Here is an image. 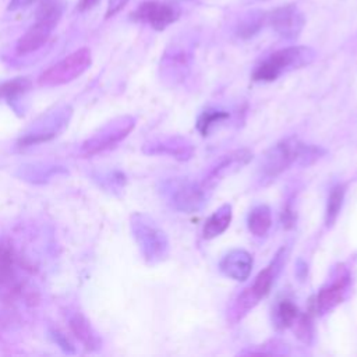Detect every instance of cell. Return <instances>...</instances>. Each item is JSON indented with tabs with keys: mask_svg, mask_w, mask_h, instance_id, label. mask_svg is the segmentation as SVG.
<instances>
[{
	"mask_svg": "<svg viewBox=\"0 0 357 357\" xmlns=\"http://www.w3.org/2000/svg\"><path fill=\"white\" fill-rule=\"evenodd\" d=\"M284 257L286 250L280 248L275 258L257 275L254 282L237 296L229 311V318L231 322L241 321L250 312V310H252L271 291V287L275 283L280 268L283 266Z\"/></svg>",
	"mask_w": 357,
	"mask_h": 357,
	"instance_id": "obj_1",
	"label": "cell"
},
{
	"mask_svg": "<svg viewBox=\"0 0 357 357\" xmlns=\"http://www.w3.org/2000/svg\"><path fill=\"white\" fill-rule=\"evenodd\" d=\"M130 227L146 264L155 265L167 257L169 241L166 233L148 215L132 213Z\"/></svg>",
	"mask_w": 357,
	"mask_h": 357,
	"instance_id": "obj_2",
	"label": "cell"
},
{
	"mask_svg": "<svg viewBox=\"0 0 357 357\" xmlns=\"http://www.w3.org/2000/svg\"><path fill=\"white\" fill-rule=\"evenodd\" d=\"M317 53L308 46H289L279 49L262 60L254 70L255 81H275L283 73L308 66L315 59Z\"/></svg>",
	"mask_w": 357,
	"mask_h": 357,
	"instance_id": "obj_3",
	"label": "cell"
},
{
	"mask_svg": "<svg viewBox=\"0 0 357 357\" xmlns=\"http://www.w3.org/2000/svg\"><path fill=\"white\" fill-rule=\"evenodd\" d=\"M63 14V6L56 0L42 1L36 21L17 40L15 52L21 56L39 50L50 38Z\"/></svg>",
	"mask_w": 357,
	"mask_h": 357,
	"instance_id": "obj_4",
	"label": "cell"
},
{
	"mask_svg": "<svg viewBox=\"0 0 357 357\" xmlns=\"http://www.w3.org/2000/svg\"><path fill=\"white\" fill-rule=\"evenodd\" d=\"M73 116L70 105H60L35 120L18 139L20 146H32L56 138L66 130Z\"/></svg>",
	"mask_w": 357,
	"mask_h": 357,
	"instance_id": "obj_5",
	"label": "cell"
},
{
	"mask_svg": "<svg viewBox=\"0 0 357 357\" xmlns=\"http://www.w3.org/2000/svg\"><path fill=\"white\" fill-rule=\"evenodd\" d=\"M92 64V54L88 47L77 49L47 70H45L38 82L40 86H60L81 77Z\"/></svg>",
	"mask_w": 357,
	"mask_h": 357,
	"instance_id": "obj_6",
	"label": "cell"
},
{
	"mask_svg": "<svg viewBox=\"0 0 357 357\" xmlns=\"http://www.w3.org/2000/svg\"><path fill=\"white\" fill-rule=\"evenodd\" d=\"M303 142L296 137H289L273 145L262 158L258 181L265 185L282 174L290 165L298 160Z\"/></svg>",
	"mask_w": 357,
	"mask_h": 357,
	"instance_id": "obj_7",
	"label": "cell"
},
{
	"mask_svg": "<svg viewBox=\"0 0 357 357\" xmlns=\"http://www.w3.org/2000/svg\"><path fill=\"white\" fill-rule=\"evenodd\" d=\"M134 127L135 119L132 116H119L107 121L89 138H86L82 142L79 151L84 156H91L112 149L120 144L132 131Z\"/></svg>",
	"mask_w": 357,
	"mask_h": 357,
	"instance_id": "obj_8",
	"label": "cell"
},
{
	"mask_svg": "<svg viewBox=\"0 0 357 357\" xmlns=\"http://www.w3.org/2000/svg\"><path fill=\"white\" fill-rule=\"evenodd\" d=\"M163 192L174 209L185 213L199 211L206 201V188L188 180L165 181Z\"/></svg>",
	"mask_w": 357,
	"mask_h": 357,
	"instance_id": "obj_9",
	"label": "cell"
},
{
	"mask_svg": "<svg viewBox=\"0 0 357 357\" xmlns=\"http://www.w3.org/2000/svg\"><path fill=\"white\" fill-rule=\"evenodd\" d=\"M350 282H351V275L349 268L344 264L337 265L333 269L328 282L321 287V290L315 297V301H314L315 312H318L319 315H324L332 311L335 307H337L347 296Z\"/></svg>",
	"mask_w": 357,
	"mask_h": 357,
	"instance_id": "obj_10",
	"label": "cell"
},
{
	"mask_svg": "<svg viewBox=\"0 0 357 357\" xmlns=\"http://www.w3.org/2000/svg\"><path fill=\"white\" fill-rule=\"evenodd\" d=\"M180 14L181 8L176 3L146 0L131 13V18L134 21L151 25V28L155 31H163L176 22Z\"/></svg>",
	"mask_w": 357,
	"mask_h": 357,
	"instance_id": "obj_11",
	"label": "cell"
},
{
	"mask_svg": "<svg viewBox=\"0 0 357 357\" xmlns=\"http://www.w3.org/2000/svg\"><path fill=\"white\" fill-rule=\"evenodd\" d=\"M266 24L286 40L297 39L305 25V17L296 4H286L273 8L268 13Z\"/></svg>",
	"mask_w": 357,
	"mask_h": 357,
	"instance_id": "obj_12",
	"label": "cell"
},
{
	"mask_svg": "<svg viewBox=\"0 0 357 357\" xmlns=\"http://www.w3.org/2000/svg\"><path fill=\"white\" fill-rule=\"evenodd\" d=\"M21 290L17 257L8 244L0 243V300L11 301L20 296Z\"/></svg>",
	"mask_w": 357,
	"mask_h": 357,
	"instance_id": "obj_13",
	"label": "cell"
},
{
	"mask_svg": "<svg viewBox=\"0 0 357 357\" xmlns=\"http://www.w3.org/2000/svg\"><path fill=\"white\" fill-rule=\"evenodd\" d=\"M252 158V152L243 148L231 151L226 155H222L208 170L205 174L204 181L201 183L205 188L213 187L216 183L223 180L226 176H230L231 173L241 169L244 165H247Z\"/></svg>",
	"mask_w": 357,
	"mask_h": 357,
	"instance_id": "obj_14",
	"label": "cell"
},
{
	"mask_svg": "<svg viewBox=\"0 0 357 357\" xmlns=\"http://www.w3.org/2000/svg\"><path fill=\"white\" fill-rule=\"evenodd\" d=\"M68 328L78 342L89 351L98 350L102 346V339L89 319L78 310H68L66 314Z\"/></svg>",
	"mask_w": 357,
	"mask_h": 357,
	"instance_id": "obj_15",
	"label": "cell"
},
{
	"mask_svg": "<svg viewBox=\"0 0 357 357\" xmlns=\"http://www.w3.org/2000/svg\"><path fill=\"white\" fill-rule=\"evenodd\" d=\"M219 269L227 278L237 282H244L248 279L252 271V255L243 248L230 250L220 259Z\"/></svg>",
	"mask_w": 357,
	"mask_h": 357,
	"instance_id": "obj_16",
	"label": "cell"
},
{
	"mask_svg": "<svg viewBox=\"0 0 357 357\" xmlns=\"http://www.w3.org/2000/svg\"><path fill=\"white\" fill-rule=\"evenodd\" d=\"M66 173H67V169L64 166L45 163V162H35V163H26L20 166L18 170L15 172V176L31 184H45L50 181L53 177H57Z\"/></svg>",
	"mask_w": 357,
	"mask_h": 357,
	"instance_id": "obj_17",
	"label": "cell"
},
{
	"mask_svg": "<svg viewBox=\"0 0 357 357\" xmlns=\"http://www.w3.org/2000/svg\"><path fill=\"white\" fill-rule=\"evenodd\" d=\"M142 151L149 155L155 153H167L177 159H188L192 155V146L190 142L181 138H166V139H155L144 144Z\"/></svg>",
	"mask_w": 357,
	"mask_h": 357,
	"instance_id": "obj_18",
	"label": "cell"
},
{
	"mask_svg": "<svg viewBox=\"0 0 357 357\" xmlns=\"http://www.w3.org/2000/svg\"><path fill=\"white\" fill-rule=\"evenodd\" d=\"M230 222H231V205L223 204L206 219L202 227V237L205 240H211L222 234L229 227Z\"/></svg>",
	"mask_w": 357,
	"mask_h": 357,
	"instance_id": "obj_19",
	"label": "cell"
},
{
	"mask_svg": "<svg viewBox=\"0 0 357 357\" xmlns=\"http://www.w3.org/2000/svg\"><path fill=\"white\" fill-rule=\"evenodd\" d=\"M268 13L262 10H250L243 14L236 25V35L243 39H250L257 35L266 24Z\"/></svg>",
	"mask_w": 357,
	"mask_h": 357,
	"instance_id": "obj_20",
	"label": "cell"
},
{
	"mask_svg": "<svg viewBox=\"0 0 357 357\" xmlns=\"http://www.w3.org/2000/svg\"><path fill=\"white\" fill-rule=\"evenodd\" d=\"M248 230L255 237H264L272 226V212L268 205H257L251 209L247 218Z\"/></svg>",
	"mask_w": 357,
	"mask_h": 357,
	"instance_id": "obj_21",
	"label": "cell"
},
{
	"mask_svg": "<svg viewBox=\"0 0 357 357\" xmlns=\"http://www.w3.org/2000/svg\"><path fill=\"white\" fill-rule=\"evenodd\" d=\"M188 63H190V54L184 49L173 47L165 52L160 61V68L163 73L178 74V71L184 73V70H187Z\"/></svg>",
	"mask_w": 357,
	"mask_h": 357,
	"instance_id": "obj_22",
	"label": "cell"
},
{
	"mask_svg": "<svg viewBox=\"0 0 357 357\" xmlns=\"http://www.w3.org/2000/svg\"><path fill=\"white\" fill-rule=\"evenodd\" d=\"M298 317H300L298 308L290 300H282L273 311V322H275V326L279 329L291 328Z\"/></svg>",
	"mask_w": 357,
	"mask_h": 357,
	"instance_id": "obj_23",
	"label": "cell"
},
{
	"mask_svg": "<svg viewBox=\"0 0 357 357\" xmlns=\"http://www.w3.org/2000/svg\"><path fill=\"white\" fill-rule=\"evenodd\" d=\"M344 194H346V187L343 184H337L331 190L328 202H326V209H325V225L328 227H331L336 222L343 205Z\"/></svg>",
	"mask_w": 357,
	"mask_h": 357,
	"instance_id": "obj_24",
	"label": "cell"
},
{
	"mask_svg": "<svg viewBox=\"0 0 357 357\" xmlns=\"http://www.w3.org/2000/svg\"><path fill=\"white\" fill-rule=\"evenodd\" d=\"M93 180L103 187L105 190L110 191V192H117L121 191V188L126 184V176L119 172V170H113V172H99V173H92Z\"/></svg>",
	"mask_w": 357,
	"mask_h": 357,
	"instance_id": "obj_25",
	"label": "cell"
},
{
	"mask_svg": "<svg viewBox=\"0 0 357 357\" xmlns=\"http://www.w3.org/2000/svg\"><path fill=\"white\" fill-rule=\"evenodd\" d=\"M229 117L227 112L223 110H218V109H206L204 110L198 120H197V128L202 135H208L209 130L219 121L225 120Z\"/></svg>",
	"mask_w": 357,
	"mask_h": 357,
	"instance_id": "obj_26",
	"label": "cell"
},
{
	"mask_svg": "<svg viewBox=\"0 0 357 357\" xmlns=\"http://www.w3.org/2000/svg\"><path fill=\"white\" fill-rule=\"evenodd\" d=\"M50 336L53 337V340L57 343V346L64 350L66 353H75V349H74V344L70 342V339L60 331L57 329H52L50 331Z\"/></svg>",
	"mask_w": 357,
	"mask_h": 357,
	"instance_id": "obj_27",
	"label": "cell"
},
{
	"mask_svg": "<svg viewBox=\"0 0 357 357\" xmlns=\"http://www.w3.org/2000/svg\"><path fill=\"white\" fill-rule=\"evenodd\" d=\"M294 220H296V215H294V209L291 206V201L289 199L283 208V212H282V223H283V227L289 229L294 225Z\"/></svg>",
	"mask_w": 357,
	"mask_h": 357,
	"instance_id": "obj_28",
	"label": "cell"
},
{
	"mask_svg": "<svg viewBox=\"0 0 357 357\" xmlns=\"http://www.w3.org/2000/svg\"><path fill=\"white\" fill-rule=\"evenodd\" d=\"M130 0H109L107 3V8H106V18H110V17H114L116 14H119L124 7L126 4L128 3Z\"/></svg>",
	"mask_w": 357,
	"mask_h": 357,
	"instance_id": "obj_29",
	"label": "cell"
},
{
	"mask_svg": "<svg viewBox=\"0 0 357 357\" xmlns=\"http://www.w3.org/2000/svg\"><path fill=\"white\" fill-rule=\"evenodd\" d=\"M33 1H36V0H10L8 6H7V10L8 11H17V10H21V8H25V7L31 6Z\"/></svg>",
	"mask_w": 357,
	"mask_h": 357,
	"instance_id": "obj_30",
	"label": "cell"
},
{
	"mask_svg": "<svg viewBox=\"0 0 357 357\" xmlns=\"http://www.w3.org/2000/svg\"><path fill=\"white\" fill-rule=\"evenodd\" d=\"M98 3H99V0H79L78 4H77V10L81 11V13L88 11L91 8H93Z\"/></svg>",
	"mask_w": 357,
	"mask_h": 357,
	"instance_id": "obj_31",
	"label": "cell"
}]
</instances>
